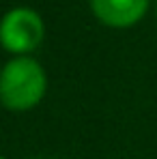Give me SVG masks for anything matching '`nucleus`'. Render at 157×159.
Masks as SVG:
<instances>
[{"instance_id":"obj_4","label":"nucleus","mask_w":157,"mask_h":159,"mask_svg":"<svg viewBox=\"0 0 157 159\" xmlns=\"http://www.w3.org/2000/svg\"><path fill=\"white\" fill-rule=\"evenodd\" d=\"M0 159H7V157H2V155H0Z\"/></svg>"},{"instance_id":"obj_3","label":"nucleus","mask_w":157,"mask_h":159,"mask_svg":"<svg viewBox=\"0 0 157 159\" xmlns=\"http://www.w3.org/2000/svg\"><path fill=\"white\" fill-rule=\"evenodd\" d=\"M93 15L110 28H129L138 24L146 9L149 0H90Z\"/></svg>"},{"instance_id":"obj_2","label":"nucleus","mask_w":157,"mask_h":159,"mask_svg":"<svg viewBox=\"0 0 157 159\" xmlns=\"http://www.w3.org/2000/svg\"><path fill=\"white\" fill-rule=\"evenodd\" d=\"M45 37L41 15L30 7H15L0 20V45L13 56H30Z\"/></svg>"},{"instance_id":"obj_1","label":"nucleus","mask_w":157,"mask_h":159,"mask_svg":"<svg viewBox=\"0 0 157 159\" xmlns=\"http://www.w3.org/2000/svg\"><path fill=\"white\" fill-rule=\"evenodd\" d=\"M48 93L43 65L32 56H13L0 69V106L9 112H28Z\"/></svg>"}]
</instances>
